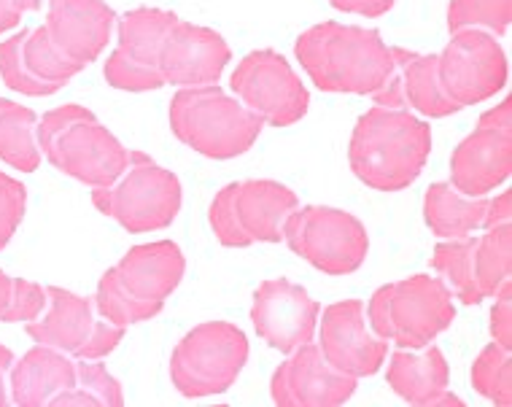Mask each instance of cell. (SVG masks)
Masks as SVG:
<instances>
[{"label": "cell", "instance_id": "5bb4252c", "mask_svg": "<svg viewBox=\"0 0 512 407\" xmlns=\"http://www.w3.org/2000/svg\"><path fill=\"white\" fill-rule=\"evenodd\" d=\"M512 173V100L504 98L477 119V127L456 146L451 184L467 197H486Z\"/></svg>", "mask_w": 512, "mask_h": 407}, {"label": "cell", "instance_id": "2e32d148", "mask_svg": "<svg viewBox=\"0 0 512 407\" xmlns=\"http://www.w3.org/2000/svg\"><path fill=\"white\" fill-rule=\"evenodd\" d=\"M318 313L321 305L302 286L292 284L289 278H273L262 281L254 292L251 324L267 346L292 354L294 348L313 340Z\"/></svg>", "mask_w": 512, "mask_h": 407}, {"label": "cell", "instance_id": "6da1fadb", "mask_svg": "<svg viewBox=\"0 0 512 407\" xmlns=\"http://www.w3.org/2000/svg\"><path fill=\"white\" fill-rule=\"evenodd\" d=\"M294 54L321 92L332 95H375L397 71L394 49L383 44L378 30L340 22L308 27Z\"/></svg>", "mask_w": 512, "mask_h": 407}, {"label": "cell", "instance_id": "83f0119b", "mask_svg": "<svg viewBox=\"0 0 512 407\" xmlns=\"http://www.w3.org/2000/svg\"><path fill=\"white\" fill-rule=\"evenodd\" d=\"M475 270L477 286L483 300L494 297L502 284L510 281L512 270V227L510 222L488 227L483 238H477L475 246Z\"/></svg>", "mask_w": 512, "mask_h": 407}, {"label": "cell", "instance_id": "836d02e7", "mask_svg": "<svg viewBox=\"0 0 512 407\" xmlns=\"http://www.w3.org/2000/svg\"><path fill=\"white\" fill-rule=\"evenodd\" d=\"M46 308V289L44 286L14 278V302H11L9 324H27L36 321Z\"/></svg>", "mask_w": 512, "mask_h": 407}, {"label": "cell", "instance_id": "ba28073f", "mask_svg": "<svg viewBox=\"0 0 512 407\" xmlns=\"http://www.w3.org/2000/svg\"><path fill=\"white\" fill-rule=\"evenodd\" d=\"M246 362V332L230 321H205L173 348L170 381L186 399L216 397L235 386Z\"/></svg>", "mask_w": 512, "mask_h": 407}, {"label": "cell", "instance_id": "e0dca14e", "mask_svg": "<svg viewBox=\"0 0 512 407\" xmlns=\"http://www.w3.org/2000/svg\"><path fill=\"white\" fill-rule=\"evenodd\" d=\"M354 375L335 370L313 340L294 348L289 359L273 372L270 394L281 407H337L356 394Z\"/></svg>", "mask_w": 512, "mask_h": 407}, {"label": "cell", "instance_id": "d6986e66", "mask_svg": "<svg viewBox=\"0 0 512 407\" xmlns=\"http://www.w3.org/2000/svg\"><path fill=\"white\" fill-rule=\"evenodd\" d=\"M76 73L79 71L62 60L57 49L49 44L44 27H22L0 44V79L19 95L49 98L60 92Z\"/></svg>", "mask_w": 512, "mask_h": 407}, {"label": "cell", "instance_id": "d4e9b609", "mask_svg": "<svg viewBox=\"0 0 512 407\" xmlns=\"http://www.w3.org/2000/svg\"><path fill=\"white\" fill-rule=\"evenodd\" d=\"M488 197L461 195L453 184H432L424 195V222L437 238H464L483 230Z\"/></svg>", "mask_w": 512, "mask_h": 407}, {"label": "cell", "instance_id": "ffe728a7", "mask_svg": "<svg viewBox=\"0 0 512 407\" xmlns=\"http://www.w3.org/2000/svg\"><path fill=\"white\" fill-rule=\"evenodd\" d=\"M230 60V46L216 30L178 19L162 46L159 71L165 76V84L173 87H205L219 84Z\"/></svg>", "mask_w": 512, "mask_h": 407}, {"label": "cell", "instance_id": "8d00e7d4", "mask_svg": "<svg viewBox=\"0 0 512 407\" xmlns=\"http://www.w3.org/2000/svg\"><path fill=\"white\" fill-rule=\"evenodd\" d=\"M512 216V192H502L496 200H488V211H486V222H483V230L488 227H496V224L510 222Z\"/></svg>", "mask_w": 512, "mask_h": 407}, {"label": "cell", "instance_id": "8fae6325", "mask_svg": "<svg viewBox=\"0 0 512 407\" xmlns=\"http://www.w3.org/2000/svg\"><path fill=\"white\" fill-rule=\"evenodd\" d=\"M178 17L165 9H133L116 19L119 44L103 65V79L108 87L122 92H151L165 87V76L159 71L162 46Z\"/></svg>", "mask_w": 512, "mask_h": 407}, {"label": "cell", "instance_id": "7402d4cb", "mask_svg": "<svg viewBox=\"0 0 512 407\" xmlns=\"http://www.w3.org/2000/svg\"><path fill=\"white\" fill-rule=\"evenodd\" d=\"M114 273L135 300L165 308V300L184 281V251L173 240H157V243L133 246L119 259Z\"/></svg>", "mask_w": 512, "mask_h": 407}, {"label": "cell", "instance_id": "7c38bea8", "mask_svg": "<svg viewBox=\"0 0 512 407\" xmlns=\"http://www.w3.org/2000/svg\"><path fill=\"white\" fill-rule=\"evenodd\" d=\"M230 87L235 98L270 127H289L308 114V87L289 60L273 49L246 54L232 73Z\"/></svg>", "mask_w": 512, "mask_h": 407}, {"label": "cell", "instance_id": "d590c367", "mask_svg": "<svg viewBox=\"0 0 512 407\" xmlns=\"http://www.w3.org/2000/svg\"><path fill=\"white\" fill-rule=\"evenodd\" d=\"M332 9L345 11V14H359V17L378 19L394 9L397 0H329Z\"/></svg>", "mask_w": 512, "mask_h": 407}, {"label": "cell", "instance_id": "4fadbf2b", "mask_svg": "<svg viewBox=\"0 0 512 407\" xmlns=\"http://www.w3.org/2000/svg\"><path fill=\"white\" fill-rule=\"evenodd\" d=\"M440 84L459 108L491 100L507 87V54L496 36L464 27L451 33V41L437 54Z\"/></svg>", "mask_w": 512, "mask_h": 407}, {"label": "cell", "instance_id": "d6a6232c", "mask_svg": "<svg viewBox=\"0 0 512 407\" xmlns=\"http://www.w3.org/2000/svg\"><path fill=\"white\" fill-rule=\"evenodd\" d=\"M27 189L22 181L11 178L9 173H0V251L9 246L14 232L25 219Z\"/></svg>", "mask_w": 512, "mask_h": 407}, {"label": "cell", "instance_id": "4316f807", "mask_svg": "<svg viewBox=\"0 0 512 407\" xmlns=\"http://www.w3.org/2000/svg\"><path fill=\"white\" fill-rule=\"evenodd\" d=\"M475 246L477 238L464 235V238L442 240L434 246L432 267L442 275V281L448 284L451 294L464 305H480L483 294L477 286V270H475Z\"/></svg>", "mask_w": 512, "mask_h": 407}, {"label": "cell", "instance_id": "9a60e30c", "mask_svg": "<svg viewBox=\"0 0 512 407\" xmlns=\"http://www.w3.org/2000/svg\"><path fill=\"white\" fill-rule=\"evenodd\" d=\"M318 316V348L335 370L354 378H370L383 367L389 356V343L367 327L362 300L332 302Z\"/></svg>", "mask_w": 512, "mask_h": 407}, {"label": "cell", "instance_id": "4dcf8cb0", "mask_svg": "<svg viewBox=\"0 0 512 407\" xmlns=\"http://www.w3.org/2000/svg\"><path fill=\"white\" fill-rule=\"evenodd\" d=\"M95 308H98V313L103 319L122 329L154 319V316H159V310H162L157 308V305H146V302L135 300L133 294L124 289L122 281L116 278L114 267L100 275L98 294H95Z\"/></svg>", "mask_w": 512, "mask_h": 407}, {"label": "cell", "instance_id": "e575fe53", "mask_svg": "<svg viewBox=\"0 0 512 407\" xmlns=\"http://www.w3.org/2000/svg\"><path fill=\"white\" fill-rule=\"evenodd\" d=\"M494 308H491V316H488V332H491V340L496 346L512 351V284H502V289L494 294Z\"/></svg>", "mask_w": 512, "mask_h": 407}, {"label": "cell", "instance_id": "484cf974", "mask_svg": "<svg viewBox=\"0 0 512 407\" xmlns=\"http://www.w3.org/2000/svg\"><path fill=\"white\" fill-rule=\"evenodd\" d=\"M36 127L33 108L0 98V160L19 173H36L41 165Z\"/></svg>", "mask_w": 512, "mask_h": 407}, {"label": "cell", "instance_id": "8992f818", "mask_svg": "<svg viewBox=\"0 0 512 407\" xmlns=\"http://www.w3.org/2000/svg\"><path fill=\"white\" fill-rule=\"evenodd\" d=\"M92 203L130 235L165 230L181 211V181L143 151H130V165L111 186H98Z\"/></svg>", "mask_w": 512, "mask_h": 407}, {"label": "cell", "instance_id": "3957f363", "mask_svg": "<svg viewBox=\"0 0 512 407\" xmlns=\"http://www.w3.org/2000/svg\"><path fill=\"white\" fill-rule=\"evenodd\" d=\"M36 138L54 168L92 189L111 186L130 165V149H124L106 124L79 103H65L44 114L38 119Z\"/></svg>", "mask_w": 512, "mask_h": 407}, {"label": "cell", "instance_id": "f1b7e54d", "mask_svg": "<svg viewBox=\"0 0 512 407\" xmlns=\"http://www.w3.org/2000/svg\"><path fill=\"white\" fill-rule=\"evenodd\" d=\"M76 386L62 394L54 407L62 405H89V407H122V383L100 364V359H76Z\"/></svg>", "mask_w": 512, "mask_h": 407}, {"label": "cell", "instance_id": "7a4b0ae2", "mask_svg": "<svg viewBox=\"0 0 512 407\" xmlns=\"http://www.w3.org/2000/svg\"><path fill=\"white\" fill-rule=\"evenodd\" d=\"M432 154V127L405 108L372 106L351 135L348 165L378 192H402L421 176Z\"/></svg>", "mask_w": 512, "mask_h": 407}, {"label": "cell", "instance_id": "1f68e13d", "mask_svg": "<svg viewBox=\"0 0 512 407\" xmlns=\"http://www.w3.org/2000/svg\"><path fill=\"white\" fill-rule=\"evenodd\" d=\"M512 22V0H451L448 30L477 27L491 36H507Z\"/></svg>", "mask_w": 512, "mask_h": 407}, {"label": "cell", "instance_id": "f35d334b", "mask_svg": "<svg viewBox=\"0 0 512 407\" xmlns=\"http://www.w3.org/2000/svg\"><path fill=\"white\" fill-rule=\"evenodd\" d=\"M11 364H14V354L6 346H0V407L11 402L9 386H6V372L11 370Z\"/></svg>", "mask_w": 512, "mask_h": 407}, {"label": "cell", "instance_id": "44dd1931", "mask_svg": "<svg viewBox=\"0 0 512 407\" xmlns=\"http://www.w3.org/2000/svg\"><path fill=\"white\" fill-rule=\"evenodd\" d=\"M394 49L397 71L383 89H378L372 100L375 106L383 108H415L421 116L429 119H445V116L461 111L453 103L440 84V68H437V54H418Z\"/></svg>", "mask_w": 512, "mask_h": 407}, {"label": "cell", "instance_id": "52a82bcc", "mask_svg": "<svg viewBox=\"0 0 512 407\" xmlns=\"http://www.w3.org/2000/svg\"><path fill=\"white\" fill-rule=\"evenodd\" d=\"M300 200L289 186L267 178L235 181L213 197L208 224L224 248H248L254 243H281L286 219Z\"/></svg>", "mask_w": 512, "mask_h": 407}, {"label": "cell", "instance_id": "5b68a950", "mask_svg": "<svg viewBox=\"0 0 512 407\" xmlns=\"http://www.w3.org/2000/svg\"><path fill=\"white\" fill-rule=\"evenodd\" d=\"M370 329L397 348H426L456 319L453 294L442 278L418 273L380 286L367 305Z\"/></svg>", "mask_w": 512, "mask_h": 407}, {"label": "cell", "instance_id": "60d3db41", "mask_svg": "<svg viewBox=\"0 0 512 407\" xmlns=\"http://www.w3.org/2000/svg\"><path fill=\"white\" fill-rule=\"evenodd\" d=\"M14 6H17V9L25 14V11L41 9V0H14Z\"/></svg>", "mask_w": 512, "mask_h": 407}, {"label": "cell", "instance_id": "74e56055", "mask_svg": "<svg viewBox=\"0 0 512 407\" xmlns=\"http://www.w3.org/2000/svg\"><path fill=\"white\" fill-rule=\"evenodd\" d=\"M11 302H14V278L0 270V321H6V324H9Z\"/></svg>", "mask_w": 512, "mask_h": 407}, {"label": "cell", "instance_id": "9c48e42d", "mask_svg": "<svg viewBox=\"0 0 512 407\" xmlns=\"http://www.w3.org/2000/svg\"><path fill=\"white\" fill-rule=\"evenodd\" d=\"M283 240L297 257L327 275L356 273L370 254L367 227L354 213L329 205L294 208L283 227Z\"/></svg>", "mask_w": 512, "mask_h": 407}, {"label": "cell", "instance_id": "603a6c76", "mask_svg": "<svg viewBox=\"0 0 512 407\" xmlns=\"http://www.w3.org/2000/svg\"><path fill=\"white\" fill-rule=\"evenodd\" d=\"M386 381L399 399L415 407H453L464 405L456 394L448 391L451 367L440 348H397L389 359Z\"/></svg>", "mask_w": 512, "mask_h": 407}, {"label": "cell", "instance_id": "cb8c5ba5", "mask_svg": "<svg viewBox=\"0 0 512 407\" xmlns=\"http://www.w3.org/2000/svg\"><path fill=\"white\" fill-rule=\"evenodd\" d=\"M76 362L52 346L30 348L11 367V402L19 407H54V402L76 386Z\"/></svg>", "mask_w": 512, "mask_h": 407}, {"label": "cell", "instance_id": "30bf717a", "mask_svg": "<svg viewBox=\"0 0 512 407\" xmlns=\"http://www.w3.org/2000/svg\"><path fill=\"white\" fill-rule=\"evenodd\" d=\"M25 332L38 346H52L73 359H103L124 340V329L100 316L95 297L60 286H46V313L27 321Z\"/></svg>", "mask_w": 512, "mask_h": 407}, {"label": "cell", "instance_id": "ac0fdd59", "mask_svg": "<svg viewBox=\"0 0 512 407\" xmlns=\"http://www.w3.org/2000/svg\"><path fill=\"white\" fill-rule=\"evenodd\" d=\"M114 25V9L103 0H49L44 30L62 60L81 73L103 54Z\"/></svg>", "mask_w": 512, "mask_h": 407}, {"label": "cell", "instance_id": "277c9868", "mask_svg": "<svg viewBox=\"0 0 512 407\" xmlns=\"http://www.w3.org/2000/svg\"><path fill=\"white\" fill-rule=\"evenodd\" d=\"M170 130L178 141L208 160H235L251 151L265 122L219 84H205L181 87L173 95Z\"/></svg>", "mask_w": 512, "mask_h": 407}, {"label": "cell", "instance_id": "ab89813d", "mask_svg": "<svg viewBox=\"0 0 512 407\" xmlns=\"http://www.w3.org/2000/svg\"><path fill=\"white\" fill-rule=\"evenodd\" d=\"M22 22V11L14 6V0H0V33L14 30Z\"/></svg>", "mask_w": 512, "mask_h": 407}, {"label": "cell", "instance_id": "f546056e", "mask_svg": "<svg viewBox=\"0 0 512 407\" xmlns=\"http://www.w3.org/2000/svg\"><path fill=\"white\" fill-rule=\"evenodd\" d=\"M472 386L480 397L499 407L512 405V351L488 343L472 364Z\"/></svg>", "mask_w": 512, "mask_h": 407}]
</instances>
